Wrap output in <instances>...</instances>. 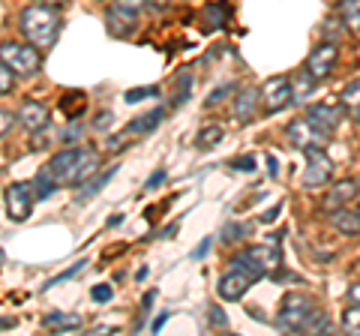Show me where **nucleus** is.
<instances>
[{
	"instance_id": "obj_1",
	"label": "nucleus",
	"mask_w": 360,
	"mask_h": 336,
	"mask_svg": "<svg viewBox=\"0 0 360 336\" xmlns=\"http://www.w3.org/2000/svg\"><path fill=\"white\" fill-rule=\"evenodd\" d=\"M60 186H82L94 174H99V153L94 148H66L51 156L45 165Z\"/></svg>"
},
{
	"instance_id": "obj_2",
	"label": "nucleus",
	"mask_w": 360,
	"mask_h": 336,
	"mask_svg": "<svg viewBox=\"0 0 360 336\" xmlns=\"http://www.w3.org/2000/svg\"><path fill=\"white\" fill-rule=\"evenodd\" d=\"M21 30H25L27 42H33L39 51H49L54 49V42H58V33L63 27V18L54 6H45V4H33L27 6L25 13H21Z\"/></svg>"
},
{
	"instance_id": "obj_3",
	"label": "nucleus",
	"mask_w": 360,
	"mask_h": 336,
	"mask_svg": "<svg viewBox=\"0 0 360 336\" xmlns=\"http://www.w3.org/2000/svg\"><path fill=\"white\" fill-rule=\"evenodd\" d=\"M279 259H283V255H279V246L264 243V246H250V250L238 252L234 255V267H243L252 279H262L267 273L279 271V264H283Z\"/></svg>"
},
{
	"instance_id": "obj_4",
	"label": "nucleus",
	"mask_w": 360,
	"mask_h": 336,
	"mask_svg": "<svg viewBox=\"0 0 360 336\" xmlns=\"http://www.w3.org/2000/svg\"><path fill=\"white\" fill-rule=\"evenodd\" d=\"M0 60H4L15 75H37L42 70V54L39 49L25 46V42H4L0 46Z\"/></svg>"
},
{
	"instance_id": "obj_5",
	"label": "nucleus",
	"mask_w": 360,
	"mask_h": 336,
	"mask_svg": "<svg viewBox=\"0 0 360 336\" xmlns=\"http://www.w3.org/2000/svg\"><path fill=\"white\" fill-rule=\"evenodd\" d=\"M312 316H315V300L295 291V295H288L283 300V309H279V316H276V324L283 330H307Z\"/></svg>"
},
{
	"instance_id": "obj_6",
	"label": "nucleus",
	"mask_w": 360,
	"mask_h": 336,
	"mask_svg": "<svg viewBox=\"0 0 360 336\" xmlns=\"http://www.w3.org/2000/svg\"><path fill=\"white\" fill-rule=\"evenodd\" d=\"M288 138H291V144H295V148L312 150V148H324L330 136H328L324 129L315 127L309 117H300V120H291V123H288Z\"/></svg>"
},
{
	"instance_id": "obj_7",
	"label": "nucleus",
	"mask_w": 360,
	"mask_h": 336,
	"mask_svg": "<svg viewBox=\"0 0 360 336\" xmlns=\"http://www.w3.org/2000/svg\"><path fill=\"white\" fill-rule=\"evenodd\" d=\"M336 60H340V49H336V42H321V46H315L307 58V70L315 82H321V78H328L333 70H336Z\"/></svg>"
},
{
	"instance_id": "obj_8",
	"label": "nucleus",
	"mask_w": 360,
	"mask_h": 336,
	"mask_svg": "<svg viewBox=\"0 0 360 336\" xmlns=\"http://www.w3.org/2000/svg\"><path fill=\"white\" fill-rule=\"evenodd\" d=\"M307 153V172H303V186L307 189H319L330 181V172L333 165L330 160L324 156V148H312V150H303Z\"/></svg>"
},
{
	"instance_id": "obj_9",
	"label": "nucleus",
	"mask_w": 360,
	"mask_h": 336,
	"mask_svg": "<svg viewBox=\"0 0 360 336\" xmlns=\"http://www.w3.org/2000/svg\"><path fill=\"white\" fill-rule=\"evenodd\" d=\"M262 99H264V111L274 115V111H283L285 105L295 103V91H291V82L288 78H267L264 87H262Z\"/></svg>"
},
{
	"instance_id": "obj_10",
	"label": "nucleus",
	"mask_w": 360,
	"mask_h": 336,
	"mask_svg": "<svg viewBox=\"0 0 360 336\" xmlns=\"http://www.w3.org/2000/svg\"><path fill=\"white\" fill-rule=\"evenodd\" d=\"M33 210V189L27 183L6 186V217L13 222H25Z\"/></svg>"
},
{
	"instance_id": "obj_11",
	"label": "nucleus",
	"mask_w": 360,
	"mask_h": 336,
	"mask_svg": "<svg viewBox=\"0 0 360 336\" xmlns=\"http://www.w3.org/2000/svg\"><path fill=\"white\" fill-rule=\"evenodd\" d=\"M105 27H108L111 37H117V39L132 37V33L139 30V9H127V6L115 4L105 15Z\"/></svg>"
},
{
	"instance_id": "obj_12",
	"label": "nucleus",
	"mask_w": 360,
	"mask_h": 336,
	"mask_svg": "<svg viewBox=\"0 0 360 336\" xmlns=\"http://www.w3.org/2000/svg\"><path fill=\"white\" fill-rule=\"evenodd\" d=\"M252 283H255V279L246 273L243 267H234V264H231V271L219 279L217 291H219V297H222V300H240L246 291H250Z\"/></svg>"
},
{
	"instance_id": "obj_13",
	"label": "nucleus",
	"mask_w": 360,
	"mask_h": 336,
	"mask_svg": "<svg viewBox=\"0 0 360 336\" xmlns=\"http://www.w3.org/2000/svg\"><path fill=\"white\" fill-rule=\"evenodd\" d=\"M307 117L315 123L319 129H324L330 136V132L340 127L342 123V117H345V111H342V105H330V103H319V105H312L309 111H307Z\"/></svg>"
},
{
	"instance_id": "obj_14",
	"label": "nucleus",
	"mask_w": 360,
	"mask_h": 336,
	"mask_svg": "<svg viewBox=\"0 0 360 336\" xmlns=\"http://www.w3.org/2000/svg\"><path fill=\"white\" fill-rule=\"evenodd\" d=\"M357 195H360V183L357 181H340L328 193V198H324V210H328V214H336V210L352 205Z\"/></svg>"
},
{
	"instance_id": "obj_15",
	"label": "nucleus",
	"mask_w": 360,
	"mask_h": 336,
	"mask_svg": "<svg viewBox=\"0 0 360 336\" xmlns=\"http://www.w3.org/2000/svg\"><path fill=\"white\" fill-rule=\"evenodd\" d=\"M15 120L30 132H42V129H49V108H45L42 103H33L30 99V103H25L18 108Z\"/></svg>"
},
{
	"instance_id": "obj_16",
	"label": "nucleus",
	"mask_w": 360,
	"mask_h": 336,
	"mask_svg": "<svg viewBox=\"0 0 360 336\" xmlns=\"http://www.w3.org/2000/svg\"><path fill=\"white\" fill-rule=\"evenodd\" d=\"M258 99H262V91H255V87H246L234 96V117L240 123H250L255 117V108H258Z\"/></svg>"
},
{
	"instance_id": "obj_17",
	"label": "nucleus",
	"mask_w": 360,
	"mask_h": 336,
	"mask_svg": "<svg viewBox=\"0 0 360 336\" xmlns=\"http://www.w3.org/2000/svg\"><path fill=\"white\" fill-rule=\"evenodd\" d=\"M231 18V9L225 4H207L205 9H201V30H219L225 27V21Z\"/></svg>"
},
{
	"instance_id": "obj_18",
	"label": "nucleus",
	"mask_w": 360,
	"mask_h": 336,
	"mask_svg": "<svg viewBox=\"0 0 360 336\" xmlns=\"http://www.w3.org/2000/svg\"><path fill=\"white\" fill-rule=\"evenodd\" d=\"M82 316H75V312H51V316H45V328H58L60 333H72L82 328Z\"/></svg>"
},
{
	"instance_id": "obj_19",
	"label": "nucleus",
	"mask_w": 360,
	"mask_h": 336,
	"mask_svg": "<svg viewBox=\"0 0 360 336\" xmlns=\"http://www.w3.org/2000/svg\"><path fill=\"white\" fill-rule=\"evenodd\" d=\"M162 117H165V108H156V111H148V115H141L139 120H132L127 129L132 132V136H148V132H153L156 127H160Z\"/></svg>"
},
{
	"instance_id": "obj_20",
	"label": "nucleus",
	"mask_w": 360,
	"mask_h": 336,
	"mask_svg": "<svg viewBox=\"0 0 360 336\" xmlns=\"http://www.w3.org/2000/svg\"><path fill=\"white\" fill-rule=\"evenodd\" d=\"M330 217H333L336 231H342V234H360V214H357V210L342 207V210H336V214H330Z\"/></svg>"
},
{
	"instance_id": "obj_21",
	"label": "nucleus",
	"mask_w": 360,
	"mask_h": 336,
	"mask_svg": "<svg viewBox=\"0 0 360 336\" xmlns=\"http://www.w3.org/2000/svg\"><path fill=\"white\" fill-rule=\"evenodd\" d=\"M115 172H117V168H108V172H99L96 177H90V181H84V189H82V193H78L75 198H78V201H90V198H94V195L99 193V189H103V186L111 181V177H115Z\"/></svg>"
},
{
	"instance_id": "obj_22",
	"label": "nucleus",
	"mask_w": 360,
	"mask_h": 336,
	"mask_svg": "<svg viewBox=\"0 0 360 336\" xmlns=\"http://www.w3.org/2000/svg\"><path fill=\"white\" fill-rule=\"evenodd\" d=\"M33 189H37V198H49V195H54V189H60V183L54 181V174L49 168H42L37 174V181H33Z\"/></svg>"
},
{
	"instance_id": "obj_23",
	"label": "nucleus",
	"mask_w": 360,
	"mask_h": 336,
	"mask_svg": "<svg viewBox=\"0 0 360 336\" xmlns=\"http://www.w3.org/2000/svg\"><path fill=\"white\" fill-rule=\"evenodd\" d=\"M246 234H252L250 222H229V226L222 228V243H238L246 238Z\"/></svg>"
},
{
	"instance_id": "obj_24",
	"label": "nucleus",
	"mask_w": 360,
	"mask_h": 336,
	"mask_svg": "<svg viewBox=\"0 0 360 336\" xmlns=\"http://www.w3.org/2000/svg\"><path fill=\"white\" fill-rule=\"evenodd\" d=\"M340 15L348 27H357L360 30V0H342L340 4Z\"/></svg>"
},
{
	"instance_id": "obj_25",
	"label": "nucleus",
	"mask_w": 360,
	"mask_h": 336,
	"mask_svg": "<svg viewBox=\"0 0 360 336\" xmlns=\"http://www.w3.org/2000/svg\"><path fill=\"white\" fill-rule=\"evenodd\" d=\"M222 136H225V129H222V127H207V129H201V132H198L195 144H198L201 150H207V148H217V144L222 141Z\"/></svg>"
},
{
	"instance_id": "obj_26",
	"label": "nucleus",
	"mask_w": 360,
	"mask_h": 336,
	"mask_svg": "<svg viewBox=\"0 0 360 336\" xmlns=\"http://www.w3.org/2000/svg\"><path fill=\"white\" fill-rule=\"evenodd\" d=\"M342 330L360 336V304H352L342 312Z\"/></svg>"
},
{
	"instance_id": "obj_27",
	"label": "nucleus",
	"mask_w": 360,
	"mask_h": 336,
	"mask_svg": "<svg viewBox=\"0 0 360 336\" xmlns=\"http://www.w3.org/2000/svg\"><path fill=\"white\" fill-rule=\"evenodd\" d=\"M84 105H87V99H84L82 93H72V96L63 99V111H66V117H70V120H75L78 111H82Z\"/></svg>"
},
{
	"instance_id": "obj_28",
	"label": "nucleus",
	"mask_w": 360,
	"mask_h": 336,
	"mask_svg": "<svg viewBox=\"0 0 360 336\" xmlns=\"http://www.w3.org/2000/svg\"><path fill=\"white\" fill-rule=\"evenodd\" d=\"M153 96H160V87H132V91H127V103H141V99H153Z\"/></svg>"
},
{
	"instance_id": "obj_29",
	"label": "nucleus",
	"mask_w": 360,
	"mask_h": 336,
	"mask_svg": "<svg viewBox=\"0 0 360 336\" xmlns=\"http://www.w3.org/2000/svg\"><path fill=\"white\" fill-rule=\"evenodd\" d=\"M13 87H15V72L9 70V66L0 60V96H6V93H13Z\"/></svg>"
},
{
	"instance_id": "obj_30",
	"label": "nucleus",
	"mask_w": 360,
	"mask_h": 336,
	"mask_svg": "<svg viewBox=\"0 0 360 336\" xmlns=\"http://www.w3.org/2000/svg\"><path fill=\"white\" fill-rule=\"evenodd\" d=\"M312 82L315 78L303 70V75H297V82H295V87H291V91H295V99H307L309 96V91H312Z\"/></svg>"
},
{
	"instance_id": "obj_31",
	"label": "nucleus",
	"mask_w": 360,
	"mask_h": 336,
	"mask_svg": "<svg viewBox=\"0 0 360 336\" xmlns=\"http://www.w3.org/2000/svg\"><path fill=\"white\" fill-rule=\"evenodd\" d=\"M84 267H87V259H82V261H75L72 267H70V271H63L60 276H54V279H49V283H45L42 288H54V285H60V283H66V279H72L78 271H84Z\"/></svg>"
},
{
	"instance_id": "obj_32",
	"label": "nucleus",
	"mask_w": 360,
	"mask_h": 336,
	"mask_svg": "<svg viewBox=\"0 0 360 336\" xmlns=\"http://www.w3.org/2000/svg\"><path fill=\"white\" fill-rule=\"evenodd\" d=\"M342 105H360V78L342 87Z\"/></svg>"
},
{
	"instance_id": "obj_33",
	"label": "nucleus",
	"mask_w": 360,
	"mask_h": 336,
	"mask_svg": "<svg viewBox=\"0 0 360 336\" xmlns=\"http://www.w3.org/2000/svg\"><path fill=\"white\" fill-rule=\"evenodd\" d=\"M82 136H84V127H82V123H72V127H66V129L58 132V138H60L63 144H75Z\"/></svg>"
},
{
	"instance_id": "obj_34",
	"label": "nucleus",
	"mask_w": 360,
	"mask_h": 336,
	"mask_svg": "<svg viewBox=\"0 0 360 336\" xmlns=\"http://www.w3.org/2000/svg\"><path fill=\"white\" fill-rule=\"evenodd\" d=\"M129 138H132V132H129V129H123V132H117V136H111V138L105 141V148H108L111 153H117V150L127 148Z\"/></svg>"
},
{
	"instance_id": "obj_35",
	"label": "nucleus",
	"mask_w": 360,
	"mask_h": 336,
	"mask_svg": "<svg viewBox=\"0 0 360 336\" xmlns=\"http://www.w3.org/2000/svg\"><path fill=\"white\" fill-rule=\"evenodd\" d=\"M231 91H234V84H219V87H217V91H213V93H210V96L205 99V105H207V108H213V105H219V103H222V99H225V96H229Z\"/></svg>"
},
{
	"instance_id": "obj_36",
	"label": "nucleus",
	"mask_w": 360,
	"mask_h": 336,
	"mask_svg": "<svg viewBox=\"0 0 360 336\" xmlns=\"http://www.w3.org/2000/svg\"><path fill=\"white\" fill-rule=\"evenodd\" d=\"M234 172H255V156H238V160L229 162Z\"/></svg>"
},
{
	"instance_id": "obj_37",
	"label": "nucleus",
	"mask_w": 360,
	"mask_h": 336,
	"mask_svg": "<svg viewBox=\"0 0 360 336\" xmlns=\"http://www.w3.org/2000/svg\"><path fill=\"white\" fill-rule=\"evenodd\" d=\"M90 297H94L96 304H105V300L115 297V291H111V285H96L94 291H90Z\"/></svg>"
},
{
	"instance_id": "obj_38",
	"label": "nucleus",
	"mask_w": 360,
	"mask_h": 336,
	"mask_svg": "<svg viewBox=\"0 0 360 336\" xmlns=\"http://www.w3.org/2000/svg\"><path fill=\"white\" fill-rule=\"evenodd\" d=\"M210 324H217V328H229V318L222 316L219 306H210Z\"/></svg>"
},
{
	"instance_id": "obj_39",
	"label": "nucleus",
	"mask_w": 360,
	"mask_h": 336,
	"mask_svg": "<svg viewBox=\"0 0 360 336\" xmlns=\"http://www.w3.org/2000/svg\"><path fill=\"white\" fill-rule=\"evenodd\" d=\"M9 129H13V115H9V111H0V138H4Z\"/></svg>"
},
{
	"instance_id": "obj_40",
	"label": "nucleus",
	"mask_w": 360,
	"mask_h": 336,
	"mask_svg": "<svg viewBox=\"0 0 360 336\" xmlns=\"http://www.w3.org/2000/svg\"><path fill=\"white\" fill-rule=\"evenodd\" d=\"M207 250H210V238H205V240H201V243L195 246V250H193V255H189V259H193V261H198L201 255H207Z\"/></svg>"
},
{
	"instance_id": "obj_41",
	"label": "nucleus",
	"mask_w": 360,
	"mask_h": 336,
	"mask_svg": "<svg viewBox=\"0 0 360 336\" xmlns=\"http://www.w3.org/2000/svg\"><path fill=\"white\" fill-rule=\"evenodd\" d=\"M162 181H165V168H160V172H153V174H150V181H148V186H144V189H156Z\"/></svg>"
},
{
	"instance_id": "obj_42",
	"label": "nucleus",
	"mask_w": 360,
	"mask_h": 336,
	"mask_svg": "<svg viewBox=\"0 0 360 336\" xmlns=\"http://www.w3.org/2000/svg\"><path fill=\"white\" fill-rule=\"evenodd\" d=\"M115 4H120V6H127V9H141V6H148L150 0H115Z\"/></svg>"
},
{
	"instance_id": "obj_43",
	"label": "nucleus",
	"mask_w": 360,
	"mask_h": 336,
	"mask_svg": "<svg viewBox=\"0 0 360 336\" xmlns=\"http://www.w3.org/2000/svg\"><path fill=\"white\" fill-rule=\"evenodd\" d=\"M348 300H352V304H360V283L348 285Z\"/></svg>"
},
{
	"instance_id": "obj_44",
	"label": "nucleus",
	"mask_w": 360,
	"mask_h": 336,
	"mask_svg": "<svg viewBox=\"0 0 360 336\" xmlns=\"http://www.w3.org/2000/svg\"><path fill=\"white\" fill-rule=\"evenodd\" d=\"M105 123H111V111H103V115H99V120L94 123L96 129H105Z\"/></svg>"
},
{
	"instance_id": "obj_45",
	"label": "nucleus",
	"mask_w": 360,
	"mask_h": 336,
	"mask_svg": "<svg viewBox=\"0 0 360 336\" xmlns=\"http://www.w3.org/2000/svg\"><path fill=\"white\" fill-rule=\"evenodd\" d=\"M165 321H168V316H160V318H153V324H150V330H153V333H160V330L165 328Z\"/></svg>"
},
{
	"instance_id": "obj_46",
	"label": "nucleus",
	"mask_w": 360,
	"mask_h": 336,
	"mask_svg": "<svg viewBox=\"0 0 360 336\" xmlns=\"http://www.w3.org/2000/svg\"><path fill=\"white\" fill-rule=\"evenodd\" d=\"M267 165H270V174H279V162H276V156H267Z\"/></svg>"
},
{
	"instance_id": "obj_47",
	"label": "nucleus",
	"mask_w": 360,
	"mask_h": 336,
	"mask_svg": "<svg viewBox=\"0 0 360 336\" xmlns=\"http://www.w3.org/2000/svg\"><path fill=\"white\" fill-rule=\"evenodd\" d=\"M180 226H177V222H172V226H168V228H162V238H172V234L177 231Z\"/></svg>"
},
{
	"instance_id": "obj_48",
	"label": "nucleus",
	"mask_w": 360,
	"mask_h": 336,
	"mask_svg": "<svg viewBox=\"0 0 360 336\" xmlns=\"http://www.w3.org/2000/svg\"><path fill=\"white\" fill-rule=\"evenodd\" d=\"M6 328H15V318H0V330H6Z\"/></svg>"
},
{
	"instance_id": "obj_49",
	"label": "nucleus",
	"mask_w": 360,
	"mask_h": 336,
	"mask_svg": "<svg viewBox=\"0 0 360 336\" xmlns=\"http://www.w3.org/2000/svg\"><path fill=\"white\" fill-rule=\"evenodd\" d=\"M39 4H63V0H39Z\"/></svg>"
},
{
	"instance_id": "obj_50",
	"label": "nucleus",
	"mask_w": 360,
	"mask_h": 336,
	"mask_svg": "<svg viewBox=\"0 0 360 336\" xmlns=\"http://www.w3.org/2000/svg\"><path fill=\"white\" fill-rule=\"evenodd\" d=\"M357 123H360V105H357Z\"/></svg>"
},
{
	"instance_id": "obj_51",
	"label": "nucleus",
	"mask_w": 360,
	"mask_h": 336,
	"mask_svg": "<svg viewBox=\"0 0 360 336\" xmlns=\"http://www.w3.org/2000/svg\"><path fill=\"white\" fill-rule=\"evenodd\" d=\"M357 214H360V207H357Z\"/></svg>"
}]
</instances>
